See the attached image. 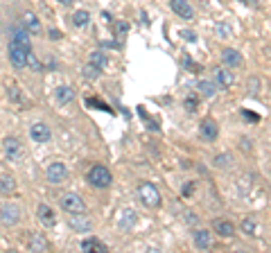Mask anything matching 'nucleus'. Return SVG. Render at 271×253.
I'll return each mask as SVG.
<instances>
[{
	"mask_svg": "<svg viewBox=\"0 0 271 253\" xmlns=\"http://www.w3.org/2000/svg\"><path fill=\"white\" fill-rule=\"evenodd\" d=\"M86 181H88L93 188L104 190V188H108V185L113 183V174H111V170H108L106 165H93L88 172H86Z\"/></svg>",
	"mask_w": 271,
	"mask_h": 253,
	"instance_id": "nucleus-1",
	"label": "nucleus"
},
{
	"mask_svg": "<svg viewBox=\"0 0 271 253\" xmlns=\"http://www.w3.org/2000/svg\"><path fill=\"white\" fill-rule=\"evenodd\" d=\"M30 50L32 48H27V45H21V43H16V41H9L7 57H9V63L14 66V70L27 68V52H30Z\"/></svg>",
	"mask_w": 271,
	"mask_h": 253,
	"instance_id": "nucleus-2",
	"label": "nucleus"
},
{
	"mask_svg": "<svg viewBox=\"0 0 271 253\" xmlns=\"http://www.w3.org/2000/svg\"><path fill=\"white\" fill-rule=\"evenodd\" d=\"M138 197H140V201H143V206H147V208H158L163 201L161 190H158L154 183H140L138 185Z\"/></svg>",
	"mask_w": 271,
	"mask_h": 253,
	"instance_id": "nucleus-3",
	"label": "nucleus"
},
{
	"mask_svg": "<svg viewBox=\"0 0 271 253\" xmlns=\"http://www.w3.org/2000/svg\"><path fill=\"white\" fill-rule=\"evenodd\" d=\"M59 203H61V208L68 212V215H72V212H86L84 199L75 192H66L61 199H59Z\"/></svg>",
	"mask_w": 271,
	"mask_h": 253,
	"instance_id": "nucleus-4",
	"label": "nucleus"
},
{
	"mask_svg": "<svg viewBox=\"0 0 271 253\" xmlns=\"http://www.w3.org/2000/svg\"><path fill=\"white\" fill-rule=\"evenodd\" d=\"M45 179H48L52 185L63 183V181L68 179V167L63 165V163H59V161L50 163V165H48V170H45Z\"/></svg>",
	"mask_w": 271,
	"mask_h": 253,
	"instance_id": "nucleus-5",
	"label": "nucleus"
},
{
	"mask_svg": "<svg viewBox=\"0 0 271 253\" xmlns=\"http://www.w3.org/2000/svg\"><path fill=\"white\" fill-rule=\"evenodd\" d=\"M3 149H5L7 161H21L23 158V145H21V140L14 138V136H9V138L3 140Z\"/></svg>",
	"mask_w": 271,
	"mask_h": 253,
	"instance_id": "nucleus-6",
	"label": "nucleus"
},
{
	"mask_svg": "<svg viewBox=\"0 0 271 253\" xmlns=\"http://www.w3.org/2000/svg\"><path fill=\"white\" fill-rule=\"evenodd\" d=\"M0 221H3L5 226H16L18 221H21V208H18L16 203H5V206L0 208Z\"/></svg>",
	"mask_w": 271,
	"mask_h": 253,
	"instance_id": "nucleus-7",
	"label": "nucleus"
},
{
	"mask_svg": "<svg viewBox=\"0 0 271 253\" xmlns=\"http://www.w3.org/2000/svg\"><path fill=\"white\" fill-rule=\"evenodd\" d=\"M30 138L34 140V143H39V145L50 143V138H52V131H50V126L45 124V122H34V124L30 126Z\"/></svg>",
	"mask_w": 271,
	"mask_h": 253,
	"instance_id": "nucleus-8",
	"label": "nucleus"
},
{
	"mask_svg": "<svg viewBox=\"0 0 271 253\" xmlns=\"http://www.w3.org/2000/svg\"><path fill=\"white\" fill-rule=\"evenodd\" d=\"M68 224H70V228L77 230V233H90V228H93L90 219L84 212H72V215L68 217Z\"/></svg>",
	"mask_w": 271,
	"mask_h": 253,
	"instance_id": "nucleus-9",
	"label": "nucleus"
},
{
	"mask_svg": "<svg viewBox=\"0 0 271 253\" xmlns=\"http://www.w3.org/2000/svg\"><path fill=\"white\" fill-rule=\"evenodd\" d=\"M170 9L183 21H192L194 18V9L188 0H170Z\"/></svg>",
	"mask_w": 271,
	"mask_h": 253,
	"instance_id": "nucleus-10",
	"label": "nucleus"
},
{
	"mask_svg": "<svg viewBox=\"0 0 271 253\" xmlns=\"http://www.w3.org/2000/svg\"><path fill=\"white\" fill-rule=\"evenodd\" d=\"M199 136H201V140H208V143H212V140L219 136V129H217V122L210 120V117H206V120H201V124H199Z\"/></svg>",
	"mask_w": 271,
	"mask_h": 253,
	"instance_id": "nucleus-11",
	"label": "nucleus"
},
{
	"mask_svg": "<svg viewBox=\"0 0 271 253\" xmlns=\"http://www.w3.org/2000/svg\"><path fill=\"white\" fill-rule=\"evenodd\" d=\"M36 217H39V221L45 226V228H52V226L57 224V215H54V210L48 206V203H39V208H36Z\"/></svg>",
	"mask_w": 271,
	"mask_h": 253,
	"instance_id": "nucleus-12",
	"label": "nucleus"
},
{
	"mask_svg": "<svg viewBox=\"0 0 271 253\" xmlns=\"http://www.w3.org/2000/svg\"><path fill=\"white\" fill-rule=\"evenodd\" d=\"M54 102H57L59 106H68L70 102H75V90H72L70 86H57V90H54Z\"/></svg>",
	"mask_w": 271,
	"mask_h": 253,
	"instance_id": "nucleus-13",
	"label": "nucleus"
},
{
	"mask_svg": "<svg viewBox=\"0 0 271 253\" xmlns=\"http://www.w3.org/2000/svg\"><path fill=\"white\" fill-rule=\"evenodd\" d=\"M136 221H138V215H136L131 208H126V210H122L120 215H117V228L131 230V228L136 226Z\"/></svg>",
	"mask_w": 271,
	"mask_h": 253,
	"instance_id": "nucleus-14",
	"label": "nucleus"
},
{
	"mask_svg": "<svg viewBox=\"0 0 271 253\" xmlns=\"http://www.w3.org/2000/svg\"><path fill=\"white\" fill-rule=\"evenodd\" d=\"M194 246L199 251H208L212 246V233H208L206 228H197L194 230Z\"/></svg>",
	"mask_w": 271,
	"mask_h": 253,
	"instance_id": "nucleus-15",
	"label": "nucleus"
},
{
	"mask_svg": "<svg viewBox=\"0 0 271 253\" xmlns=\"http://www.w3.org/2000/svg\"><path fill=\"white\" fill-rule=\"evenodd\" d=\"M221 61H224L226 68H237L242 66V54L233 48H224L221 50Z\"/></svg>",
	"mask_w": 271,
	"mask_h": 253,
	"instance_id": "nucleus-16",
	"label": "nucleus"
},
{
	"mask_svg": "<svg viewBox=\"0 0 271 253\" xmlns=\"http://www.w3.org/2000/svg\"><path fill=\"white\" fill-rule=\"evenodd\" d=\"M212 230H215L219 237H233L235 235V226H233V221H228V219H215L212 221Z\"/></svg>",
	"mask_w": 271,
	"mask_h": 253,
	"instance_id": "nucleus-17",
	"label": "nucleus"
},
{
	"mask_svg": "<svg viewBox=\"0 0 271 253\" xmlns=\"http://www.w3.org/2000/svg\"><path fill=\"white\" fill-rule=\"evenodd\" d=\"M23 27L27 30V34H41V32H43V27H41L36 14H32V12L23 14Z\"/></svg>",
	"mask_w": 271,
	"mask_h": 253,
	"instance_id": "nucleus-18",
	"label": "nucleus"
},
{
	"mask_svg": "<svg viewBox=\"0 0 271 253\" xmlns=\"http://www.w3.org/2000/svg\"><path fill=\"white\" fill-rule=\"evenodd\" d=\"M215 84H219L221 88H228V86H233V81H235V77H233V72L228 70V68H217L215 70Z\"/></svg>",
	"mask_w": 271,
	"mask_h": 253,
	"instance_id": "nucleus-19",
	"label": "nucleus"
},
{
	"mask_svg": "<svg viewBox=\"0 0 271 253\" xmlns=\"http://www.w3.org/2000/svg\"><path fill=\"white\" fill-rule=\"evenodd\" d=\"M81 251H86V253L106 251V244H104V242H99L97 237H86V239H81Z\"/></svg>",
	"mask_w": 271,
	"mask_h": 253,
	"instance_id": "nucleus-20",
	"label": "nucleus"
},
{
	"mask_svg": "<svg viewBox=\"0 0 271 253\" xmlns=\"http://www.w3.org/2000/svg\"><path fill=\"white\" fill-rule=\"evenodd\" d=\"M197 88H199V93L203 95V97H215V93H217V84L212 79H199V84H197Z\"/></svg>",
	"mask_w": 271,
	"mask_h": 253,
	"instance_id": "nucleus-21",
	"label": "nucleus"
},
{
	"mask_svg": "<svg viewBox=\"0 0 271 253\" xmlns=\"http://www.w3.org/2000/svg\"><path fill=\"white\" fill-rule=\"evenodd\" d=\"M30 251H36V253H41V251H45L48 248V239H45V235H41V233H32V237H30Z\"/></svg>",
	"mask_w": 271,
	"mask_h": 253,
	"instance_id": "nucleus-22",
	"label": "nucleus"
},
{
	"mask_svg": "<svg viewBox=\"0 0 271 253\" xmlns=\"http://www.w3.org/2000/svg\"><path fill=\"white\" fill-rule=\"evenodd\" d=\"M16 190V179L12 174H3L0 176V192L3 194H12Z\"/></svg>",
	"mask_w": 271,
	"mask_h": 253,
	"instance_id": "nucleus-23",
	"label": "nucleus"
},
{
	"mask_svg": "<svg viewBox=\"0 0 271 253\" xmlns=\"http://www.w3.org/2000/svg\"><path fill=\"white\" fill-rule=\"evenodd\" d=\"M88 63H93V66H97L99 70H104V68H106V63H108V59H106V54H104L102 50H95V52H90Z\"/></svg>",
	"mask_w": 271,
	"mask_h": 253,
	"instance_id": "nucleus-24",
	"label": "nucleus"
},
{
	"mask_svg": "<svg viewBox=\"0 0 271 253\" xmlns=\"http://www.w3.org/2000/svg\"><path fill=\"white\" fill-rule=\"evenodd\" d=\"M90 23V14L86 9H79V12L72 14V25L75 27H86Z\"/></svg>",
	"mask_w": 271,
	"mask_h": 253,
	"instance_id": "nucleus-25",
	"label": "nucleus"
},
{
	"mask_svg": "<svg viewBox=\"0 0 271 253\" xmlns=\"http://www.w3.org/2000/svg\"><path fill=\"white\" fill-rule=\"evenodd\" d=\"M12 41H16V43H21V45H27V48H32L30 36H27V30H25V27H16V30H14V34H12Z\"/></svg>",
	"mask_w": 271,
	"mask_h": 253,
	"instance_id": "nucleus-26",
	"label": "nucleus"
},
{
	"mask_svg": "<svg viewBox=\"0 0 271 253\" xmlns=\"http://www.w3.org/2000/svg\"><path fill=\"white\" fill-rule=\"evenodd\" d=\"M242 230L248 235V237H255V235H257V221H255V217H246V219L242 221Z\"/></svg>",
	"mask_w": 271,
	"mask_h": 253,
	"instance_id": "nucleus-27",
	"label": "nucleus"
},
{
	"mask_svg": "<svg viewBox=\"0 0 271 253\" xmlns=\"http://www.w3.org/2000/svg\"><path fill=\"white\" fill-rule=\"evenodd\" d=\"M212 165H215L217 170H224V167H230V165H233V156H230V154H217L215 161H212Z\"/></svg>",
	"mask_w": 271,
	"mask_h": 253,
	"instance_id": "nucleus-28",
	"label": "nucleus"
},
{
	"mask_svg": "<svg viewBox=\"0 0 271 253\" xmlns=\"http://www.w3.org/2000/svg\"><path fill=\"white\" fill-rule=\"evenodd\" d=\"M27 68H30L32 72H43V70H45V68H43V63H41L39 59H36V54L32 52V50H30V52H27Z\"/></svg>",
	"mask_w": 271,
	"mask_h": 253,
	"instance_id": "nucleus-29",
	"label": "nucleus"
},
{
	"mask_svg": "<svg viewBox=\"0 0 271 253\" xmlns=\"http://www.w3.org/2000/svg\"><path fill=\"white\" fill-rule=\"evenodd\" d=\"M183 108L188 113H197L199 111V97L197 95H188V97L183 99Z\"/></svg>",
	"mask_w": 271,
	"mask_h": 253,
	"instance_id": "nucleus-30",
	"label": "nucleus"
},
{
	"mask_svg": "<svg viewBox=\"0 0 271 253\" xmlns=\"http://www.w3.org/2000/svg\"><path fill=\"white\" fill-rule=\"evenodd\" d=\"M81 72H84V77H86V79H97V77L102 75V70H99L97 66H93V63H88V66H86Z\"/></svg>",
	"mask_w": 271,
	"mask_h": 253,
	"instance_id": "nucleus-31",
	"label": "nucleus"
},
{
	"mask_svg": "<svg viewBox=\"0 0 271 253\" xmlns=\"http://www.w3.org/2000/svg\"><path fill=\"white\" fill-rule=\"evenodd\" d=\"M194 190H197V183H194V181H188V183L181 188V197H183V199H190V197L194 194Z\"/></svg>",
	"mask_w": 271,
	"mask_h": 253,
	"instance_id": "nucleus-32",
	"label": "nucleus"
},
{
	"mask_svg": "<svg viewBox=\"0 0 271 253\" xmlns=\"http://www.w3.org/2000/svg\"><path fill=\"white\" fill-rule=\"evenodd\" d=\"M7 95H9V99H12V102H16V104H23V97H21V90H18V86H16V84H12V86H9Z\"/></svg>",
	"mask_w": 271,
	"mask_h": 253,
	"instance_id": "nucleus-33",
	"label": "nucleus"
},
{
	"mask_svg": "<svg viewBox=\"0 0 271 253\" xmlns=\"http://www.w3.org/2000/svg\"><path fill=\"white\" fill-rule=\"evenodd\" d=\"M215 32H217V36H230V25H226V23H219V25L215 27Z\"/></svg>",
	"mask_w": 271,
	"mask_h": 253,
	"instance_id": "nucleus-34",
	"label": "nucleus"
},
{
	"mask_svg": "<svg viewBox=\"0 0 271 253\" xmlns=\"http://www.w3.org/2000/svg\"><path fill=\"white\" fill-rule=\"evenodd\" d=\"M181 66H183L185 70H190V72H197V63H194L190 57H183V59H181Z\"/></svg>",
	"mask_w": 271,
	"mask_h": 253,
	"instance_id": "nucleus-35",
	"label": "nucleus"
},
{
	"mask_svg": "<svg viewBox=\"0 0 271 253\" xmlns=\"http://www.w3.org/2000/svg\"><path fill=\"white\" fill-rule=\"evenodd\" d=\"M86 102L90 104V108H104V111H111V108H108L104 102H97V99H93V97H88V99H86Z\"/></svg>",
	"mask_w": 271,
	"mask_h": 253,
	"instance_id": "nucleus-36",
	"label": "nucleus"
},
{
	"mask_svg": "<svg viewBox=\"0 0 271 253\" xmlns=\"http://www.w3.org/2000/svg\"><path fill=\"white\" fill-rule=\"evenodd\" d=\"M115 32H117V34H126V32H129V23L117 21L115 23Z\"/></svg>",
	"mask_w": 271,
	"mask_h": 253,
	"instance_id": "nucleus-37",
	"label": "nucleus"
},
{
	"mask_svg": "<svg viewBox=\"0 0 271 253\" xmlns=\"http://www.w3.org/2000/svg\"><path fill=\"white\" fill-rule=\"evenodd\" d=\"M183 219H185V224H190V226H194V224H197V215H194V212H185V217H183Z\"/></svg>",
	"mask_w": 271,
	"mask_h": 253,
	"instance_id": "nucleus-38",
	"label": "nucleus"
},
{
	"mask_svg": "<svg viewBox=\"0 0 271 253\" xmlns=\"http://www.w3.org/2000/svg\"><path fill=\"white\" fill-rule=\"evenodd\" d=\"M239 147H242V152H251V138H242L239 140Z\"/></svg>",
	"mask_w": 271,
	"mask_h": 253,
	"instance_id": "nucleus-39",
	"label": "nucleus"
},
{
	"mask_svg": "<svg viewBox=\"0 0 271 253\" xmlns=\"http://www.w3.org/2000/svg\"><path fill=\"white\" fill-rule=\"evenodd\" d=\"M251 88H248V95H257V79H251Z\"/></svg>",
	"mask_w": 271,
	"mask_h": 253,
	"instance_id": "nucleus-40",
	"label": "nucleus"
},
{
	"mask_svg": "<svg viewBox=\"0 0 271 253\" xmlns=\"http://www.w3.org/2000/svg\"><path fill=\"white\" fill-rule=\"evenodd\" d=\"M181 34H183V39H185V41H197V36H194V32L183 30V32H181Z\"/></svg>",
	"mask_w": 271,
	"mask_h": 253,
	"instance_id": "nucleus-41",
	"label": "nucleus"
},
{
	"mask_svg": "<svg viewBox=\"0 0 271 253\" xmlns=\"http://www.w3.org/2000/svg\"><path fill=\"white\" fill-rule=\"evenodd\" d=\"M48 34H50V39H52V41H59V39H61V36H63V34H61V32H59V30H50Z\"/></svg>",
	"mask_w": 271,
	"mask_h": 253,
	"instance_id": "nucleus-42",
	"label": "nucleus"
},
{
	"mask_svg": "<svg viewBox=\"0 0 271 253\" xmlns=\"http://www.w3.org/2000/svg\"><path fill=\"white\" fill-rule=\"evenodd\" d=\"M242 115L246 117V120H251V122H257V115L255 113H251V111H242Z\"/></svg>",
	"mask_w": 271,
	"mask_h": 253,
	"instance_id": "nucleus-43",
	"label": "nucleus"
},
{
	"mask_svg": "<svg viewBox=\"0 0 271 253\" xmlns=\"http://www.w3.org/2000/svg\"><path fill=\"white\" fill-rule=\"evenodd\" d=\"M59 3H61L63 7H70V5H72V0H59Z\"/></svg>",
	"mask_w": 271,
	"mask_h": 253,
	"instance_id": "nucleus-44",
	"label": "nucleus"
}]
</instances>
